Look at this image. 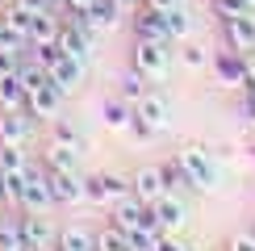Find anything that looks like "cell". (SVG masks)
Listing matches in <instances>:
<instances>
[{
  "label": "cell",
  "mask_w": 255,
  "mask_h": 251,
  "mask_svg": "<svg viewBox=\"0 0 255 251\" xmlns=\"http://www.w3.org/2000/svg\"><path fill=\"white\" fill-rule=\"evenodd\" d=\"M176 159H180V167L188 172V180H193L197 193H209V188H218V159H214V151H209V146L188 142L184 151H176Z\"/></svg>",
  "instance_id": "cell-1"
},
{
  "label": "cell",
  "mask_w": 255,
  "mask_h": 251,
  "mask_svg": "<svg viewBox=\"0 0 255 251\" xmlns=\"http://www.w3.org/2000/svg\"><path fill=\"white\" fill-rule=\"evenodd\" d=\"M130 67L138 71V76H146V80H167V67H172V50H167V42L134 38Z\"/></svg>",
  "instance_id": "cell-2"
},
{
  "label": "cell",
  "mask_w": 255,
  "mask_h": 251,
  "mask_svg": "<svg viewBox=\"0 0 255 251\" xmlns=\"http://www.w3.org/2000/svg\"><path fill=\"white\" fill-rule=\"evenodd\" d=\"M59 50H67L71 59H80V63H88L92 67V55H97V34H92L88 25L76 17V13H67L59 21Z\"/></svg>",
  "instance_id": "cell-3"
},
{
  "label": "cell",
  "mask_w": 255,
  "mask_h": 251,
  "mask_svg": "<svg viewBox=\"0 0 255 251\" xmlns=\"http://www.w3.org/2000/svg\"><path fill=\"white\" fill-rule=\"evenodd\" d=\"M17 226H21V239H25L34 251H55V239L59 230L46 214H34V209H17Z\"/></svg>",
  "instance_id": "cell-4"
},
{
  "label": "cell",
  "mask_w": 255,
  "mask_h": 251,
  "mask_svg": "<svg viewBox=\"0 0 255 251\" xmlns=\"http://www.w3.org/2000/svg\"><path fill=\"white\" fill-rule=\"evenodd\" d=\"M46 76H50V84H55L63 97H71V92H76L80 84H84V76H88V63L71 59L67 50H59V55L46 63Z\"/></svg>",
  "instance_id": "cell-5"
},
{
  "label": "cell",
  "mask_w": 255,
  "mask_h": 251,
  "mask_svg": "<svg viewBox=\"0 0 255 251\" xmlns=\"http://www.w3.org/2000/svg\"><path fill=\"white\" fill-rule=\"evenodd\" d=\"M21 209H34V214H50L55 209V197H50L46 184V167H25V188H21Z\"/></svg>",
  "instance_id": "cell-6"
},
{
  "label": "cell",
  "mask_w": 255,
  "mask_h": 251,
  "mask_svg": "<svg viewBox=\"0 0 255 251\" xmlns=\"http://www.w3.org/2000/svg\"><path fill=\"white\" fill-rule=\"evenodd\" d=\"M84 193H88L92 205H113L130 193V180L118 172H101V176H84Z\"/></svg>",
  "instance_id": "cell-7"
},
{
  "label": "cell",
  "mask_w": 255,
  "mask_h": 251,
  "mask_svg": "<svg viewBox=\"0 0 255 251\" xmlns=\"http://www.w3.org/2000/svg\"><path fill=\"white\" fill-rule=\"evenodd\" d=\"M46 184H50L55 205H80V201H88V193H84V172H55V167H46Z\"/></svg>",
  "instance_id": "cell-8"
},
{
  "label": "cell",
  "mask_w": 255,
  "mask_h": 251,
  "mask_svg": "<svg viewBox=\"0 0 255 251\" xmlns=\"http://www.w3.org/2000/svg\"><path fill=\"white\" fill-rule=\"evenodd\" d=\"M218 71V84H226V88H247V55L243 50H218V55H209Z\"/></svg>",
  "instance_id": "cell-9"
},
{
  "label": "cell",
  "mask_w": 255,
  "mask_h": 251,
  "mask_svg": "<svg viewBox=\"0 0 255 251\" xmlns=\"http://www.w3.org/2000/svg\"><path fill=\"white\" fill-rule=\"evenodd\" d=\"M134 122H142L151 134H163L172 126V105L163 97H155V92H146L142 101H134Z\"/></svg>",
  "instance_id": "cell-10"
},
{
  "label": "cell",
  "mask_w": 255,
  "mask_h": 251,
  "mask_svg": "<svg viewBox=\"0 0 255 251\" xmlns=\"http://www.w3.org/2000/svg\"><path fill=\"white\" fill-rule=\"evenodd\" d=\"M163 193H167V184H163V176H159V163H146V167H138L130 176V197H138L142 205H155Z\"/></svg>",
  "instance_id": "cell-11"
},
{
  "label": "cell",
  "mask_w": 255,
  "mask_h": 251,
  "mask_svg": "<svg viewBox=\"0 0 255 251\" xmlns=\"http://www.w3.org/2000/svg\"><path fill=\"white\" fill-rule=\"evenodd\" d=\"M146 209H151V218L159 222V230H163V235H176V230L188 222V209H184V201H180L176 193H163L155 205H146Z\"/></svg>",
  "instance_id": "cell-12"
},
{
  "label": "cell",
  "mask_w": 255,
  "mask_h": 251,
  "mask_svg": "<svg viewBox=\"0 0 255 251\" xmlns=\"http://www.w3.org/2000/svg\"><path fill=\"white\" fill-rule=\"evenodd\" d=\"M222 29H226V46L230 50H255V13H239V17H222Z\"/></svg>",
  "instance_id": "cell-13"
},
{
  "label": "cell",
  "mask_w": 255,
  "mask_h": 251,
  "mask_svg": "<svg viewBox=\"0 0 255 251\" xmlns=\"http://www.w3.org/2000/svg\"><path fill=\"white\" fill-rule=\"evenodd\" d=\"M134 38H151V42H172V29H167V13L159 8H134Z\"/></svg>",
  "instance_id": "cell-14"
},
{
  "label": "cell",
  "mask_w": 255,
  "mask_h": 251,
  "mask_svg": "<svg viewBox=\"0 0 255 251\" xmlns=\"http://www.w3.org/2000/svg\"><path fill=\"white\" fill-rule=\"evenodd\" d=\"M59 101H63V92L55 88V84H42V88L34 92H25V113L29 118H42V122H50V118H59Z\"/></svg>",
  "instance_id": "cell-15"
},
{
  "label": "cell",
  "mask_w": 255,
  "mask_h": 251,
  "mask_svg": "<svg viewBox=\"0 0 255 251\" xmlns=\"http://www.w3.org/2000/svg\"><path fill=\"white\" fill-rule=\"evenodd\" d=\"M76 17L92 29V34H109V29H118V25H122V17H126V13L113 4V0H97L88 13H76Z\"/></svg>",
  "instance_id": "cell-16"
},
{
  "label": "cell",
  "mask_w": 255,
  "mask_h": 251,
  "mask_svg": "<svg viewBox=\"0 0 255 251\" xmlns=\"http://www.w3.org/2000/svg\"><path fill=\"white\" fill-rule=\"evenodd\" d=\"M109 209H113V218H109V222L118 226V230H126V235H130V230H138V226L146 222V205L138 201V197H130V193H126L122 201H113Z\"/></svg>",
  "instance_id": "cell-17"
},
{
  "label": "cell",
  "mask_w": 255,
  "mask_h": 251,
  "mask_svg": "<svg viewBox=\"0 0 255 251\" xmlns=\"http://www.w3.org/2000/svg\"><path fill=\"white\" fill-rule=\"evenodd\" d=\"M29 134H34V122H29L25 109L17 113H0V142H13V146H25Z\"/></svg>",
  "instance_id": "cell-18"
},
{
  "label": "cell",
  "mask_w": 255,
  "mask_h": 251,
  "mask_svg": "<svg viewBox=\"0 0 255 251\" xmlns=\"http://www.w3.org/2000/svg\"><path fill=\"white\" fill-rule=\"evenodd\" d=\"M92 251H134V247H130V235H126V230L105 222V226L92 230Z\"/></svg>",
  "instance_id": "cell-19"
},
{
  "label": "cell",
  "mask_w": 255,
  "mask_h": 251,
  "mask_svg": "<svg viewBox=\"0 0 255 251\" xmlns=\"http://www.w3.org/2000/svg\"><path fill=\"white\" fill-rule=\"evenodd\" d=\"M55 247H63V251H92V230L84 222H67V226H59Z\"/></svg>",
  "instance_id": "cell-20"
},
{
  "label": "cell",
  "mask_w": 255,
  "mask_h": 251,
  "mask_svg": "<svg viewBox=\"0 0 255 251\" xmlns=\"http://www.w3.org/2000/svg\"><path fill=\"white\" fill-rule=\"evenodd\" d=\"M101 118L109 130H130V122H134V105H126L122 97H109L101 105Z\"/></svg>",
  "instance_id": "cell-21"
},
{
  "label": "cell",
  "mask_w": 255,
  "mask_h": 251,
  "mask_svg": "<svg viewBox=\"0 0 255 251\" xmlns=\"http://www.w3.org/2000/svg\"><path fill=\"white\" fill-rule=\"evenodd\" d=\"M159 176H163L167 193H176V197L193 188V180H188V172L180 167V159H176V155H167V159H159Z\"/></svg>",
  "instance_id": "cell-22"
},
{
  "label": "cell",
  "mask_w": 255,
  "mask_h": 251,
  "mask_svg": "<svg viewBox=\"0 0 255 251\" xmlns=\"http://www.w3.org/2000/svg\"><path fill=\"white\" fill-rule=\"evenodd\" d=\"M17 109H25V88L13 71V76H0V113H17Z\"/></svg>",
  "instance_id": "cell-23"
},
{
  "label": "cell",
  "mask_w": 255,
  "mask_h": 251,
  "mask_svg": "<svg viewBox=\"0 0 255 251\" xmlns=\"http://www.w3.org/2000/svg\"><path fill=\"white\" fill-rule=\"evenodd\" d=\"M50 142H59V146H71V151H84L88 146V138H84V130L76 122H67V118H55V130H50Z\"/></svg>",
  "instance_id": "cell-24"
},
{
  "label": "cell",
  "mask_w": 255,
  "mask_h": 251,
  "mask_svg": "<svg viewBox=\"0 0 255 251\" xmlns=\"http://www.w3.org/2000/svg\"><path fill=\"white\" fill-rule=\"evenodd\" d=\"M46 167H55V172H80V151L50 142V151H46Z\"/></svg>",
  "instance_id": "cell-25"
},
{
  "label": "cell",
  "mask_w": 255,
  "mask_h": 251,
  "mask_svg": "<svg viewBox=\"0 0 255 251\" xmlns=\"http://www.w3.org/2000/svg\"><path fill=\"white\" fill-rule=\"evenodd\" d=\"M188 25H193V13H188V8H184V0L167 8V29H172V42L188 38Z\"/></svg>",
  "instance_id": "cell-26"
},
{
  "label": "cell",
  "mask_w": 255,
  "mask_h": 251,
  "mask_svg": "<svg viewBox=\"0 0 255 251\" xmlns=\"http://www.w3.org/2000/svg\"><path fill=\"white\" fill-rule=\"evenodd\" d=\"M29 159H25V146H13V142H0V172H25Z\"/></svg>",
  "instance_id": "cell-27"
},
{
  "label": "cell",
  "mask_w": 255,
  "mask_h": 251,
  "mask_svg": "<svg viewBox=\"0 0 255 251\" xmlns=\"http://www.w3.org/2000/svg\"><path fill=\"white\" fill-rule=\"evenodd\" d=\"M146 84H151V80H146V76H138V71L130 67V76L122 80V88H118V97H122L126 105H134V101H142V97H146Z\"/></svg>",
  "instance_id": "cell-28"
},
{
  "label": "cell",
  "mask_w": 255,
  "mask_h": 251,
  "mask_svg": "<svg viewBox=\"0 0 255 251\" xmlns=\"http://www.w3.org/2000/svg\"><path fill=\"white\" fill-rule=\"evenodd\" d=\"M176 55H180V63H184L188 71H201V67L209 63V50H205V46H197V42H184Z\"/></svg>",
  "instance_id": "cell-29"
},
{
  "label": "cell",
  "mask_w": 255,
  "mask_h": 251,
  "mask_svg": "<svg viewBox=\"0 0 255 251\" xmlns=\"http://www.w3.org/2000/svg\"><path fill=\"white\" fill-rule=\"evenodd\" d=\"M21 226L17 222H0V251H21Z\"/></svg>",
  "instance_id": "cell-30"
},
{
  "label": "cell",
  "mask_w": 255,
  "mask_h": 251,
  "mask_svg": "<svg viewBox=\"0 0 255 251\" xmlns=\"http://www.w3.org/2000/svg\"><path fill=\"white\" fill-rule=\"evenodd\" d=\"M226 251H255V230H235L226 239Z\"/></svg>",
  "instance_id": "cell-31"
},
{
  "label": "cell",
  "mask_w": 255,
  "mask_h": 251,
  "mask_svg": "<svg viewBox=\"0 0 255 251\" xmlns=\"http://www.w3.org/2000/svg\"><path fill=\"white\" fill-rule=\"evenodd\" d=\"M218 17H239V13H255V8L247 4V0H214Z\"/></svg>",
  "instance_id": "cell-32"
},
{
  "label": "cell",
  "mask_w": 255,
  "mask_h": 251,
  "mask_svg": "<svg viewBox=\"0 0 255 251\" xmlns=\"http://www.w3.org/2000/svg\"><path fill=\"white\" fill-rule=\"evenodd\" d=\"M151 251H188V247H184V243H180V239H176V235H159Z\"/></svg>",
  "instance_id": "cell-33"
},
{
  "label": "cell",
  "mask_w": 255,
  "mask_h": 251,
  "mask_svg": "<svg viewBox=\"0 0 255 251\" xmlns=\"http://www.w3.org/2000/svg\"><path fill=\"white\" fill-rule=\"evenodd\" d=\"M243 113L255 122V84H247V97H243Z\"/></svg>",
  "instance_id": "cell-34"
},
{
  "label": "cell",
  "mask_w": 255,
  "mask_h": 251,
  "mask_svg": "<svg viewBox=\"0 0 255 251\" xmlns=\"http://www.w3.org/2000/svg\"><path fill=\"white\" fill-rule=\"evenodd\" d=\"M13 4H21L29 17H34V13H42V8H46V0H13Z\"/></svg>",
  "instance_id": "cell-35"
},
{
  "label": "cell",
  "mask_w": 255,
  "mask_h": 251,
  "mask_svg": "<svg viewBox=\"0 0 255 251\" xmlns=\"http://www.w3.org/2000/svg\"><path fill=\"white\" fill-rule=\"evenodd\" d=\"M97 0H67V13H88Z\"/></svg>",
  "instance_id": "cell-36"
},
{
  "label": "cell",
  "mask_w": 255,
  "mask_h": 251,
  "mask_svg": "<svg viewBox=\"0 0 255 251\" xmlns=\"http://www.w3.org/2000/svg\"><path fill=\"white\" fill-rule=\"evenodd\" d=\"M142 4H146V8H159V13H167V8L180 4V0H142Z\"/></svg>",
  "instance_id": "cell-37"
},
{
  "label": "cell",
  "mask_w": 255,
  "mask_h": 251,
  "mask_svg": "<svg viewBox=\"0 0 255 251\" xmlns=\"http://www.w3.org/2000/svg\"><path fill=\"white\" fill-rule=\"evenodd\" d=\"M113 4H118V8H122V13H134V8H138V4H142V0H113Z\"/></svg>",
  "instance_id": "cell-38"
},
{
  "label": "cell",
  "mask_w": 255,
  "mask_h": 251,
  "mask_svg": "<svg viewBox=\"0 0 255 251\" xmlns=\"http://www.w3.org/2000/svg\"><path fill=\"white\" fill-rule=\"evenodd\" d=\"M247 84H255V50H247Z\"/></svg>",
  "instance_id": "cell-39"
},
{
  "label": "cell",
  "mask_w": 255,
  "mask_h": 251,
  "mask_svg": "<svg viewBox=\"0 0 255 251\" xmlns=\"http://www.w3.org/2000/svg\"><path fill=\"white\" fill-rule=\"evenodd\" d=\"M46 8H59V13H67V0H46Z\"/></svg>",
  "instance_id": "cell-40"
},
{
  "label": "cell",
  "mask_w": 255,
  "mask_h": 251,
  "mask_svg": "<svg viewBox=\"0 0 255 251\" xmlns=\"http://www.w3.org/2000/svg\"><path fill=\"white\" fill-rule=\"evenodd\" d=\"M0 205H4V172H0Z\"/></svg>",
  "instance_id": "cell-41"
},
{
  "label": "cell",
  "mask_w": 255,
  "mask_h": 251,
  "mask_svg": "<svg viewBox=\"0 0 255 251\" xmlns=\"http://www.w3.org/2000/svg\"><path fill=\"white\" fill-rule=\"evenodd\" d=\"M247 4H251V8H255V0H247Z\"/></svg>",
  "instance_id": "cell-42"
},
{
  "label": "cell",
  "mask_w": 255,
  "mask_h": 251,
  "mask_svg": "<svg viewBox=\"0 0 255 251\" xmlns=\"http://www.w3.org/2000/svg\"><path fill=\"white\" fill-rule=\"evenodd\" d=\"M59 251H63V247H59Z\"/></svg>",
  "instance_id": "cell-43"
}]
</instances>
